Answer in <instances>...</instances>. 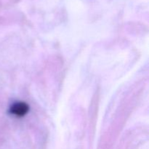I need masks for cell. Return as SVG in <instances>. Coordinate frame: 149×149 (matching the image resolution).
<instances>
[{
    "mask_svg": "<svg viewBox=\"0 0 149 149\" xmlns=\"http://www.w3.org/2000/svg\"><path fill=\"white\" fill-rule=\"evenodd\" d=\"M29 111V106L24 103H16L10 109V112L17 116H23Z\"/></svg>",
    "mask_w": 149,
    "mask_h": 149,
    "instance_id": "1",
    "label": "cell"
}]
</instances>
